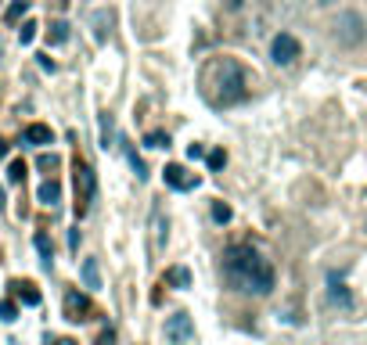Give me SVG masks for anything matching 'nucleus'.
<instances>
[{"label":"nucleus","mask_w":367,"mask_h":345,"mask_svg":"<svg viewBox=\"0 0 367 345\" xmlns=\"http://www.w3.org/2000/svg\"><path fill=\"white\" fill-rule=\"evenodd\" d=\"M166 341L170 345H191L195 341V324H191L187 313H173L166 320Z\"/></svg>","instance_id":"obj_6"},{"label":"nucleus","mask_w":367,"mask_h":345,"mask_svg":"<svg viewBox=\"0 0 367 345\" xmlns=\"http://www.w3.org/2000/svg\"><path fill=\"white\" fill-rule=\"evenodd\" d=\"M83 284H87V288H101V270H97V259H87V263H83Z\"/></svg>","instance_id":"obj_14"},{"label":"nucleus","mask_w":367,"mask_h":345,"mask_svg":"<svg viewBox=\"0 0 367 345\" xmlns=\"http://www.w3.org/2000/svg\"><path fill=\"white\" fill-rule=\"evenodd\" d=\"M328 302L335 306V310H342V313H353V295H349V288L332 273L328 277Z\"/></svg>","instance_id":"obj_9"},{"label":"nucleus","mask_w":367,"mask_h":345,"mask_svg":"<svg viewBox=\"0 0 367 345\" xmlns=\"http://www.w3.org/2000/svg\"><path fill=\"white\" fill-rule=\"evenodd\" d=\"M144 144H148V148H170V133H159V130H155V133L144 137Z\"/></svg>","instance_id":"obj_20"},{"label":"nucleus","mask_w":367,"mask_h":345,"mask_svg":"<svg viewBox=\"0 0 367 345\" xmlns=\"http://www.w3.org/2000/svg\"><path fill=\"white\" fill-rule=\"evenodd\" d=\"M163 180H166V187H173V191H195L198 187V172H187L184 165H166L163 169Z\"/></svg>","instance_id":"obj_7"},{"label":"nucleus","mask_w":367,"mask_h":345,"mask_svg":"<svg viewBox=\"0 0 367 345\" xmlns=\"http://www.w3.org/2000/svg\"><path fill=\"white\" fill-rule=\"evenodd\" d=\"M202 155H205L202 144H187V158H202Z\"/></svg>","instance_id":"obj_28"},{"label":"nucleus","mask_w":367,"mask_h":345,"mask_svg":"<svg viewBox=\"0 0 367 345\" xmlns=\"http://www.w3.org/2000/svg\"><path fill=\"white\" fill-rule=\"evenodd\" d=\"M72 172H76V216H87V212H90V202H94V191H97L94 169H90L87 162L76 158Z\"/></svg>","instance_id":"obj_3"},{"label":"nucleus","mask_w":367,"mask_h":345,"mask_svg":"<svg viewBox=\"0 0 367 345\" xmlns=\"http://www.w3.org/2000/svg\"><path fill=\"white\" fill-rule=\"evenodd\" d=\"M0 320H4V324L18 320V306H15L11 299H4V302H0Z\"/></svg>","instance_id":"obj_19"},{"label":"nucleus","mask_w":367,"mask_h":345,"mask_svg":"<svg viewBox=\"0 0 367 345\" xmlns=\"http://www.w3.org/2000/svg\"><path fill=\"white\" fill-rule=\"evenodd\" d=\"M36 248H40V256H43V270L55 266V248H50V238H47V234H36Z\"/></svg>","instance_id":"obj_13"},{"label":"nucleus","mask_w":367,"mask_h":345,"mask_svg":"<svg viewBox=\"0 0 367 345\" xmlns=\"http://www.w3.org/2000/svg\"><path fill=\"white\" fill-rule=\"evenodd\" d=\"M299 54H302V47H299V40H295L292 33H278V36H274V43H270L274 65H292Z\"/></svg>","instance_id":"obj_5"},{"label":"nucleus","mask_w":367,"mask_h":345,"mask_svg":"<svg viewBox=\"0 0 367 345\" xmlns=\"http://www.w3.org/2000/svg\"><path fill=\"white\" fill-rule=\"evenodd\" d=\"M224 273L238 292L248 295H270L274 292V266L259 256L252 245H234L224 256Z\"/></svg>","instance_id":"obj_1"},{"label":"nucleus","mask_w":367,"mask_h":345,"mask_svg":"<svg viewBox=\"0 0 367 345\" xmlns=\"http://www.w3.org/2000/svg\"><path fill=\"white\" fill-rule=\"evenodd\" d=\"M33 36H36V22H26V26L18 29V40H22V43H33Z\"/></svg>","instance_id":"obj_25"},{"label":"nucleus","mask_w":367,"mask_h":345,"mask_svg":"<svg viewBox=\"0 0 367 345\" xmlns=\"http://www.w3.org/2000/svg\"><path fill=\"white\" fill-rule=\"evenodd\" d=\"M335 40L342 43V47H356V43H363V33H367V26H363V18L356 15V11H342L339 18H335Z\"/></svg>","instance_id":"obj_4"},{"label":"nucleus","mask_w":367,"mask_h":345,"mask_svg":"<svg viewBox=\"0 0 367 345\" xmlns=\"http://www.w3.org/2000/svg\"><path fill=\"white\" fill-rule=\"evenodd\" d=\"M130 155V165H133V172H137V180H148V165H144V158H137V151H126Z\"/></svg>","instance_id":"obj_23"},{"label":"nucleus","mask_w":367,"mask_h":345,"mask_svg":"<svg viewBox=\"0 0 367 345\" xmlns=\"http://www.w3.org/2000/svg\"><path fill=\"white\" fill-rule=\"evenodd\" d=\"M55 345H76V341H72V338H62V341H55Z\"/></svg>","instance_id":"obj_30"},{"label":"nucleus","mask_w":367,"mask_h":345,"mask_svg":"<svg viewBox=\"0 0 367 345\" xmlns=\"http://www.w3.org/2000/svg\"><path fill=\"white\" fill-rule=\"evenodd\" d=\"M36 198H40L43 205H58V198H62V184H58V180H43L40 191H36Z\"/></svg>","instance_id":"obj_10"},{"label":"nucleus","mask_w":367,"mask_h":345,"mask_svg":"<svg viewBox=\"0 0 367 345\" xmlns=\"http://www.w3.org/2000/svg\"><path fill=\"white\" fill-rule=\"evenodd\" d=\"M202 90L220 108L241 104L248 97V76H245V69L234 62V58H213V62L202 69Z\"/></svg>","instance_id":"obj_2"},{"label":"nucleus","mask_w":367,"mask_h":345,"mask_svg":"<svg viewBox=\"0 0 367 345\" xmlns=\"http://www.w3.org/2000/svg\"><path fill=\"white\" fill-rule=\"evenodd\" d=\"M26 11H29V0H15V4L8 8V22H18Z\"/></svg>","instance_id":"obj_22"},{"label":"nucleus","mask_w":367,"mask_h":345,"mask_svg":"<svg viewBox=\"0 0 367 345\" xmlns=\"http://www.w3.org/2000/svg\"><path fill=\"white\" fill-rule=\"evenodd\" d=\"M166 284H173V288H191V273H187L184 266H173V270H166Z\"/></svg>","instance_id":"obj_15"},{"label":"nucleus","mask_w":367,"mask_h":345,"mask_svg":"<svg viewBox=\"0 0 367 345\" xmlns=\"http://www.w3.org/2000/svg\"><path fill=\"white\" fill-rule=\"evenodd\" d=\"M227 165V155L224 151H213V155H209V169H224Z\"/></svg>","instance_id":"obj_27"},{"label":"nucleus","mask_w":367,"mask_h":345,"mask_svg":"<svg viewBox=\"0 0 367 345\" xmlns=\"http://www.w3.org/2000/svg\"><path fill=\"white\" fill-rule=\"evenodd\" d=\"M213 219H217V223H227V219H231V205L217 202V205H213Z\"/></svg>","instance_id":"obj_24"},{"label":"nucleus","mask_w":367,"mask_h":345,"mask_svg":"<svg viewBox=\"0 0 367 345\" xmlns=\"http://www.w3.org/2000/svg\"><path fill=\"white\" fill-rule=\"evenodd\" d=\"M4 155H8V144H4V141H0V158H4Z\"/></svg>","instance_id":"obj_29"},{"label":"nucleus","mask_w":367,"mask_h":345,"mask_svg":"<svg viewBox=\"0 0 367 345\" xmlns=\"http://www.w3.org/2000/svg\"><path fill=\"white\" fill-rule=\"evenodd\" d=\"M65 317H69L72 324H83V320H90V317H94V306H90V299H87V295H80V292H65Z\"/></svg>","instance_id":"obj_8"},{"label":"nucleus","mask_w":367,"mask_h":345,"mask_svg":"<svg viewBox=\"0 0 367 345\" xmlns=\"http://www.w3.org/2000/svg\"><path fill=\"white\" fill-rule=\"evenodd\" d=\"M94 26H97V40H104V36H109V29H104V26H112V11H97Z\"/></svg>","instance_id":"obj_17"},{"label":"nucleus","mask_w":367,"mask_h":345,"mask_svg":"<svg viewBox=\"0 0 367 345\" xmlns=\"http://www.w3.org/2000/svg\"><path fill=\"white\" fill-rule=\"evenodd\" d=\"M69 40V22H55L47 29V43H65Z\"/></svg>","instance_id":"obj_16"},{"label":"nucleus","mask_w":367,"mask_h":345,"mask_svg":"<svg viewBox=\"0 0 367 345\" xmlns=\"http://www.w3.org/2000/svg\"><path fill=\"white\" fill-rule=\"evenodd\" d=\"M36 165H40L43 172H55V169L62 165V158H58V155H40V158H36Z\"/></svg>","instance_id":"obj_21"},{"label":"nucleus","mask_w":367,"mask_h":345,"mask_svg":"<svg viewBox=\"0 0 367 345\" xmlns=\"http://www.w3.org/2000/svg\"><path fill=\"white\" fill-rule=\"evenodd\" d=\"M8 180H11V184H22V180H26V162H22V158H15V162L8 165Z\"/></svg>","instance_id":"obj_18"},{"label":"nucleus","mask_w":367,"mask_h":345,"mask_svg":"<svg viewBox=\"0 0 367 345\" xmlns=\"http://www.w3.org/2000/svg\"><path fill=\"white\" fill-rule=\"evenodd\" d=\"M163 212H155V248H163Z\"/></svg>","instance_id":"obj_26"},{"label":"nucleus","mask_w":367,"mask_h":345,"mask_svg":"<svg viewBox=\"0 0 367 345\" xmlns=\"http://www.w3.org/2000/svg\"><path fill=\"white\" fill-rule=\"evenodd\" d=\"M227 4H231V8H241V4H245V0H227Z\"/></svg>","instance_id":"obj_31"},{"label":"nucleus","mask_w":367,"mask_h":345,"mask_svg":"<svg viewBox=\"0 0 367 345\" xmlns=\"http://www.w3.org/2000/svg\"><path fill=\"white\" fill-rule=\"evenodd\" d=\"M0 209H4V191H0Z\"/></svg>","instance_id":"obj_32"},{"label":"nucleus","mask_w":367,"mask_h":345,"mask_svg":"<svg viewBox=\"0 0 367 345\" xmlns=\"http://www.w3.org/2000/svg\"><path fill=\"white\" fill-rule=\"evenodd\" d=\"M26 144H50V126H43V123H33V126H26V137H22Z\"/></svg>","instance_id":"obj_12"},{"label":"nucleus","mask_w":367,"mask_h":345,"mask_svg":"<svg viewBox=\"0 0 367 345\" xmlns=\"http://www.w3.org/2000/svg\"><path fill=\"white\" fill-rule=\"evenodd\" d=\"M11 288H15V295H18L26 306H40V292H36V288H33L29 280H15Z\"/></svg>","instance_id":"obj_11"}]
</instances>
